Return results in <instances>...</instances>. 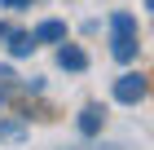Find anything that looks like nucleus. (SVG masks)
I'll list each match as a JSON object with an SVG mask.
<instances>
[{"instance_id": "nucleus-5", "label": "nucleus", "mask_w": 154, "mask_h": 150, "mask_svg": "<svg viewBox=\"0 0 154 150\" xmlns=\"http://www.w3.org/2000/svg\"><path fill=\"white\" fill-rule=\"evenodd\" d=\"M5 40H9V53H13V58H31V53H35V35H31V31H9Z\"/></svg>"}, {"instance_id": "nucleus-7", "label": "nucleus", "mask_w": 154, "mask_h": 150, "mask_svg": "<svg viewBox=\"0 0 154 150\" xmlns=\"http://www.w3.org/2000/svg\"><path fill=\"white\" fill-rule=\"evenodd\" d=\"M110 35H137V18L132 13H110Z\"/></svg>"}, {"instance_id": "nucleus-8", "label": "nucleus", "mask_w": 154, "mask_h": 150, "mask_svg": "<svg viewBox=\"0 0 154 150\" xmlns=\"http://www.w3.org/2000/svg\"><path fill=\"white\" fill-rule=\"evenodd\" d=\"M22 132H26V128L18 124V119H5V124H0V141H18Z\"/></svg>"}, {"instance_id": "nucleus-1", "label": "nucleus", "mask_w": 154, "mask_h": 150, "mask_svg": "<svg viewBox=\"0 0 154 150\" xmlns=\"http://www.w3.org/2000/svg\"><path fill=\"white\" fill-rule=\"evenodd\" d=\"M145 93H150V84H145L141 71H128V75H119V80H115V102H123V106L145 102Z\"/></svg>"}, {"instance_id": "nucleus-2", "label": "nucleus", "mask_w": 154, "mask_h": 150, "mask_svg": "<svg viewBox=\"0 0 154 150\" xmlns=\"http://www.w3.org/2000/svg\"><path fill=\"white\" fill-rule=\"evenodd\" d=\"M57 66L62 71H88V53L79 44H62L57 49Z\"/></svg>"}, {"instance_id": "nucleus-3", "label": "nucleus", "mask_w": 154, "mask_h": 150, "mask_svg": "<svg viewBox=\"0 0 154 150\" xmlns=\"http://www.w3.org/2000/svg\"><path fill=\"white\" fill-rule=\"evenodd\" d=\"M31 35H35V44H62V40H66V22L48 18V22H40Z\"/></svg>"}, {"instance_id": "nucleus-10", "label": "nucleus", "mask_w": 154, "mask_h": 150, "mask_svg": "<svg viewBox=\"0 0 154 150\" xmlns=\"http://www.w3.org/2000/svg\"><path fill=\"white\" fill-rule=\"evenodd\" d=\"M145 9H154V0H145Z\"/></svg>"}, {"instance_id": "nucleus-4", "label": "nucleus", "mask_w": 154, "mask_h": 150, "mask_svg": "<svg viewBox=\"0 0 154 150\" xmlns=\"http://www.w3.org/2000/svg\"><path fill=\"white\" fill-rule=\"evenodd\" d=\"M101 124H106V110H101V106H84V110H79V132H84V137H97Z\"/></svg>"}, {"instance_id": "nucleus-6", "label": "nucleus", "mask_w": 154, "mask_h": 150, "mask_svg": "<svg viewBox=\"0 0 154 150\" xmlns=\"http://www.w3.org/2000/svg\"><path fill=\"white\" fill-rule=\"evenodd\" d=\"M110 53H115L119 62H132L137 58V35H115V40H110Z\"/></svg>"}, {"instance_id": "nucleus-9", "label": "nucleus", "mask_w": 154, "mask_h": 150, "mask_svg": "<svg viewBox=\"0 0 154 150\" xmlns=\"http://www.w3.org/2000/svg\"><path fill=\"white\" fill-rule=\"evenodd\" d=\"M5 9H31V0H0Z\"/></svg>"}, {"instance_id": "nucleus-11", "label": "nucleus", "mask_w": 154, "mask_h": 150, "mask_svg": "<svg viewBox=\"0 0 154 150\" xmlns=\"http://www.w3.org/2000/svg\"><path fill=\"white\" fill-rule=\"evenodd\" d=\"M0 102H5V88H0Z\"/></svg>"}]
</instances>
